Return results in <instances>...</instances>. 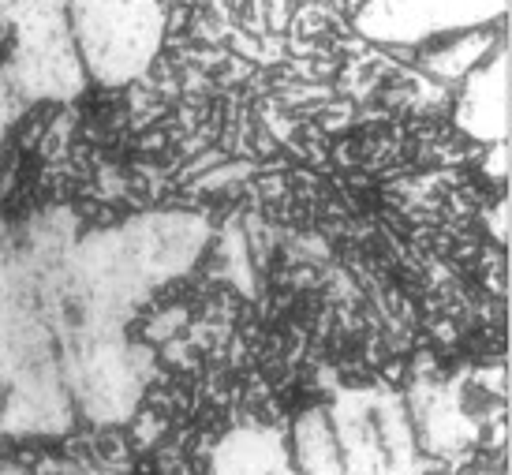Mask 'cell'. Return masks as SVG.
Returning <instances> with one entry per match:
<instances>
[{
	"label": "cell",
	"mask_w": 512,
	"mask_h": 475,
	"mask_svg": "<svg viewBox=\"0 0 512 475\" xmlns=\"http://www.w3.org/2000/svg\"><path fill=\"white\" fill-rule=\"evenodd\" d=\"M143 0H79L75 23L90 72L105 83H124L146 68L157 42L154 8Z\"/></svg>",
	"instance_id": "1"
},
{
	"label": "cell",
	"mask_w": 512,
	"mask_h": 475,
	"mask_svg": "<svg viewBox=\"0 0 512 475\" xmlns=\"http://www.w3.org/2000/svg\"><path fill=\"white\" fill-rule=\"evenodd\" d=\"M214 475H299V468L273 434L240 431L217 449Z\"/></svg>",
	"instance_id": "2"
}]
</instances>
